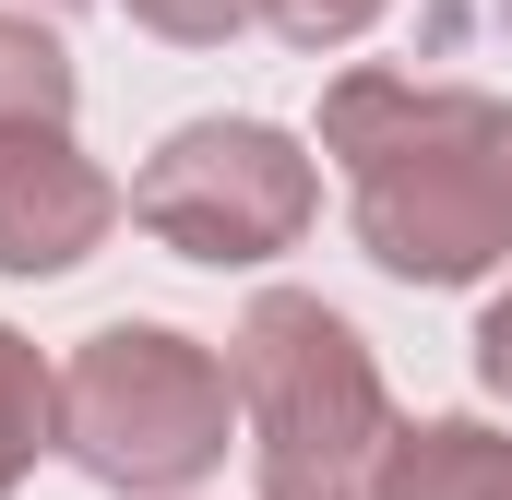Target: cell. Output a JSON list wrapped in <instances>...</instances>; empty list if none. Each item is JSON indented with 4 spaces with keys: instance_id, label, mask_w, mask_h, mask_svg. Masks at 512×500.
<instances>
[{
    "instance_id": "6da1fadb",
    "label": "cell",
    "mask_w": 512,
    "mask_h": 500,
    "mask_svg": "<svg viewBox=\"0 0 512 500\" xmlns=\"http://www.w3.org/2000/svg\"><path fill=\"white\" fill-rule=\"evenodd\" d=\"M322 155L346 179V227L382 274L477 286L512 262V96L417 84V72H334Z\"/></svg>"
},
{
    "instance_id": "7a4b0ae2",
    "label": "cell",
    "mask_w": 512,
    "mask_h": 500,
    "mask_svg": "<svg viewBox=\"0 0 512 500\" xmlns=\"http://www.w3.org/2000/svg\"><path fill=\"white\" fill-rule=\"evenodd\" d=\"M227 381H239V429H251L262 500H393V453L405 417L382 393L370 334L310 298V286H262L227 334Z\"/></svg>"
},
{
    "instance_id": "3957f363",
    "label": "cell",
    "mask_w": 512,
    "mask_h": 500,
    "mask_svg": "<svg viewBox=\"0 0 512 500\" xmlns=\"http://www.w3.org/2000/svg\"><path fill=\"white\" fill-rule=\"evenodd\" d=\"M227 429H239V381L179 322H96L60 358V453L96 489H191L227 465Z\"/></svg>"
},
{
    "instance_id": "277c9868",
    "label": "cell",
    "mask_w": 512,
    "mask_h": 500,
    "mask_svg": "<svg viewBox=\"0 0 512 500\" xmlns=\"http://www.w3.org/2000/svg\"><path fill=\"white\" fill-rule=\"evenodd\" d=\"M310 215H322V167L274 120H179L131 179V227L167 239L179 262H215V274L298 250Z\"/></svg>"
},
{
    "instance_id": "5b68a950",
    "label": "cell",
    "mask_w": 512,
    "mask_h": 500,
    "mask_svg": "<svg viewBox=\"0 0 512 500\" xmlns=\"http://www.w3.org/2000/svg\"><path fill=\"white\" fill-rule=\"evenodd\" d=\"M120 215H131L120 179L72 143V120L0 131V274H72V262H96Z\"/></svg>"
},
{
    "instance_id": "8992f818",
    "label": "cell",
    "mask_w": 512,
    "mask_h": 500,
    "mask_svg": "<svg viewBox=\"0 0 512 500\" xmlns=\"http://www.w3.org/2000/svg\"><path fill=\"white\" fill-rule=\"evenodd\" d=\"M393 500H512V429H489V417H405Z\"/></svg>"
},
{
    "instance_id": "52a82bcc",
    "label": "cell",
    "mask_w": 512,
    "mask_h": 500,
    "mask_svg": "<svg viewBox=\"0 0 512 500\" xmlns=\"http://www.w3.org/2000/svg\"><path fill=\"white\" fill-rule=\"evenodd\" d=\"M36 453H60V370L36 358V334L0 322V500L36 477Z\"/></svg>"
},
{
    "instance_id": "ba28073f",
    "label": "cell",
    "mask_w": 512,
    "mask_h": 500,
    "mask_svg": "<svg viewBox=\"0 0 512 500\" xmlns=\"http://www.w3.org/2000/svg\"><path fill=\"white\" fill-rule=\"evenodd\" d=\"M72 48L36 24V12H0V131H24V120H72Z\"/></svg>"
},
{
    "instance_id": "9c48e42d",
    "label": "cell",
    "mask_w": 512,
    "mask_h": 500,
    "mask_svg": "<svg viewBox=\"0 0 512 500\" xmlns=\"http://www.w3.org/2000/svg\"><path fill=\"white\" fill-rule=\"evenodd\" d=\"M131 24L167 48H227L239 24H262V0H131Z\"/></svg>"
},
{
    "instance_id": "30bf717a",
    "label": "cell",
    "mask_w": 512,
    "mask_h": 500,
    "mask_svg": "<svg viewBox=\"0 0 512 500\" xmlns=\"http://www.w3.org/2000/svg\"><path fill=\"white\" fill-rule=\"evenodd\" d=\"M393 0H262V24L286 36V48H346V36H370Z\"/></svg>"
},
{
    "instance_id": "8fae6325",
    "label": "cell",
    "mask_w": 512,
    "mask_h": 500,
    "mask_svg": "<svg viewBox=\"0 0 512 500\" xmlns=\"http://www.w3.org/2000/svg\"><path fill=\"white\" fill-rule=\"evenodd\" d=\"M477 381H489V393L512 405V286L489 298V310H477Z\"/></svg>"
},
{
    "instance_id": "7c38bea8",
    "label": "cell",
    "mask_w": 512,
    "mask_h": 500,
    "mask_svg": "<svg viewBox=\"0 0 512 500\" xmlns=\"http://www.w3.org/2000/svg\"><path fill=\"white\" fill-rule=\"evenodd\" d=\"M465 36H512V0H441L429 12V48H465Z\"/></svg>"
},
{
    "instance_id": "4fadbf2b",
    "label": "cell",
    "mask_w": 512,
    "mask_h": 500,
    "mask_svg": "<svg viewBox=\"0 0 512 500\" xmlns=\"http://www.w3.org/2000/svg\"><path fill=\"white\" fill-rule=\"evenodd\" d=\"M60 12H72V0H60Z\"/></svg>"
}]
</instances>
